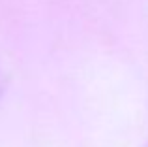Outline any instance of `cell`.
I'll list each match as a JSON object with an SVG mask.
<instances>
[{
  "label": "cell",
  "instance_id": "6da1fadb",
  "mask_svg": "<svg viewBox=\"0 0 148 147\" xmlns=\"http://www.w3.org/2000/svg\"><path fill=\"white\" fill-rule=\"evenodd\" d=\"M6 87H8V74H6V70H4V66H2V60H0V98H2Z\"/></svg>",
  "mask_w": 148,
  "mask_h": 147
}]
</instances>
